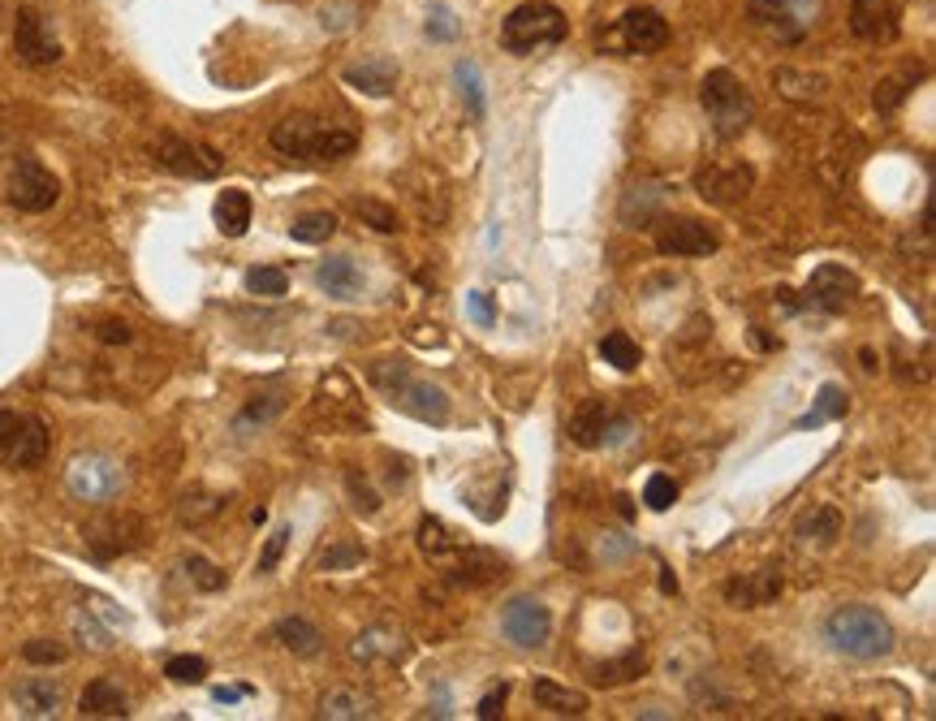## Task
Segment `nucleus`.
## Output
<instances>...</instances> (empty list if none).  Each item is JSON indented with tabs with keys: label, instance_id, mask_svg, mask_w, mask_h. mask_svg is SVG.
Instances as JSON below:
<instances>
[{
	"label": "nucleus",
	"instance_id": "nucleus-1",
	"mask_svg": "<svg viewBox=\"0 0 936 721\" xmlns=\"http://www.w3.org/2000/svg\"><path fill=\"white\" fill-rule=\"evenodd\" d=\"M824 640L833 652L855 657V661H881L894 652V627L881 609L872 605H842L824 622Z\"/></svg>",
	"mask_w": 936,
	"mask_h": 721
},
{
	"label": "nucleus",
	"instance_id": "nucleus-2",
	"mask_svg": "<svg viewBox=\"0 0 936 721\" xmlns=\"http://www.w3.org/2000/svg\"><path fill=\"white\" fill-rule=\"evenodd\" d=\"M273 148L289 161H346L358 148V134L354 130H333V125H319L307 113H294V118L276 121L273 125Z\"/></svg>",
	"mask_w": 936,
	"mask_h": 721
},
{
	"label": "nucleus",
	"instance_id": "nucleus-3",
	"mask_svg": "<svg viewBox=\"0 0 936 721\" xmlns=\"http://www.w3.org/2000/svg\"><path fill=\"white\" fill-rule=\"evenodd\" d=\"M367 380H372L401 415H415V419H424V424H445V419H449V398H445V389H436L428 380H415L406 363L376 359L372 363V372H367Z\"/></svg>",
	"mask_w": 936,
	"mask_h": 721
},
{
	"label": "nucleus",
	"instance_id": "nucleus-4",
	"mask_svg": "<svg viewBox=\"0 0 936 721\" xmlns=\"http://www.w3.org/2000/svg\"><path fill=\"white\" fill-rule=\"evenodd\" d=\"M700 104L708 113V125L721 143L746 134V125L755 118V104H751V91L746 82L734 74V70H708L700 82Z\"/></svg>",
	"mask_w": 936,
	"mask_h": 721
},
{
	"label": "nucleus",
	"instance_id": "nucleus-5",
	"mask_svg": "<svg viewBox=\"0 0 936 721\" xmlns=\"http://www.w3.org/2000/svg\"><path fill=\"white\" fill-rule=\"evenodd\" d=\"M566 35H570V22H566V13H561L557 4H548V0H527V4H518V9L506 18V27H501V43H506V52H513V57H531V52H540V48L561 43Z\"/></svg>",
	"mask_w": 936,
	"mask_h": 721
},
{
	"label": "nucleus",
	"instance_id": "nucleus-6",
	"mask_svg": "<svg viewBox=\"0 0 936 721\" xmlns=\"http://www.w3.org/2000/svg\"><path fill=\"white\" fill-rule=\"evenodd\" d=\"M52 449V433L31 410H0V467L31 471Z\"/></svg>",
	"mask_w": 936,
	"mask_h": 721
},
{
	"label": "nucleus",
	"instance_id": "nucleus-7",
	"mask_svg": "<svg viewBox=\"0 0 936 721\" xmlns=\"http://www.w3.org/2000/svg\"><path fill=\"white\" fill-rule=\"evenodd\" d=\"M664 43H669V22H664L661 9L630 4L622 18H618V27L600 40V48H609L618 57H652V52H661Z\"/></svg>",
	"mask_w": 936,
	"mask_h": 721
},
{
	"label": "nucleus",
	"instance_id": "nucleus-8",
	"mask_svg": "<svg viewBox=\"0 0 936 721\" xmlns=\"http://www.w3.org/2000/svg\"><path fill=\"white\" fill-rule=\"evenodd\" d=\"M0 195L13 203L18 212L40 216V212H48L52 203L61 200V182H57V173H52V169H43L35 156H18L13 169H9V182H4V191H0Z\"/></svg>",
	"mask_w": 936,
	"mask_h": 721
},
{
	"label": "nucleus",
	"instance_id": "nucleus-9",
	"mask_svg": "<svg viewBox=\"0 0 936 721\" xmlns=\"http://www.w3.org/2000/svg\"><path fill=\"white\" fill-rule=\"evenodd\" d=\"M816 4L812 0H746V18L755 31L773 35L777 43H803L812 31Z\"/></svg>",
	"mask_w": 936,
	"mask_h": 721
},
{
	"label": "nucleus",
	"instance_id": "nucleus-10",
	"mask_svg": "<svg viewBox=\"0 0 936 721\" xmlns=\"http://www.w3.org/2000/svg\"><path fill=\"white\" fill-rule=\"evenodd\" d=\"M82 540L95 561H113L121 554H134L139 545H147V519L139 515H100L82 527Z\"/></svg>",
	"mask_w": 936,
	"mask_h": 721
},
{
	"label": "nucleus",
	"instance_id": "nucleus-11",
	"mask_svg": "<svg viewBox=\"0 0 936 721\" xmlns=\"http://www.w3.org/2000/svg\"><path fill=\"white\" fill-rule=\"evenodd\" d=\"M152 161L160 169H169V173H177V177H191V182L216 177L221 164H225L212 148H203L195 139H182V134H160L156 143H152Z\"/></svg>",
	"mask_w": 936,
	"mask_h": 721
},
{
	"label": "nucleus",
	"instance_id": "nucleus-12",
	"mask_svg": "<svg viewBox=\"0 0 936 721\" xmlns=\"http://www.w3.org/2000/svg\"><path fill=\"white\" fill-rule=\"evenodd\" d=\"M65 488L79 497V501H91V506H109L121 492V467L104 454H79L70 467H65Z\"/></svg>",
	"mask_w": 936,
	"mask_h": 721
},
{
	"label": "nucleus",
	"instance_id": "nucleus-13",
	"mask_svg": "<svg viewBox=\"0 0 936 721\" xmlns=\"http://www.w3.org/2000/svg\"><path fill=\"white\" fill-rule=\"evenodd\" d=\"M695 191L712 207H734L755 191V169L746 161H716L695 173Z\"/></svg>",
	"mask_w": 936,
	"mask_h": 721
},
{
	"label": "nucleus",
	"instance_id": "nucleus-14",
	"mask_svg": "<svg viewBox=\"0 0 936 721\" xmlns=\"http://www.w3.org/2000/svg\"><path fill=\"white\" fill-rule=\"evenodd\" d=\"M501 631L513 648H545L552 636V613L536 597H513L501 613Z\"/></svg>",
	"mask_w": 936,
	"mask_h": 721
},
{
	"label": "nucleus",
	"instance_id": "nucleus-15",
	"mask_svg": "<svg viewBox=\"0 0 936 721\" xmlns=\"http://www.w3.org/2000/svg\"><path fill=\"white\" fill-rule=\"evenodd\" d=\"M657 251L678 255V260H700V255L721 251V238L695 216H664L661 230H657Z\"/></svg>",
	"mask_w": 936,
	"mask_h": 721
},
{
	"label": "nucleus",
	"instance_id": "nucleus-16",
	"mask_svg": "<svg viewBox=\"0 0 936 721\" xmlns=\"http://www.w3.org/2000/svg\"><path fill=\"white\" fill-rule=\"evenodd\" d=\"M906 0H851V31L863 43H894L902 35Z\"/></svg>",
	"mask_w": 936,
	"mask_h": 721
},
{
	"label": "nucleus",
	"instance_id": "nucleus-17",
	"mask_svg": "<svg viewBox=\"0 0 936 721\" xmlns=\"http://www.w3.org/2000/svg\"><path fill=\"white\" fill-rule=\"evenodd\" d=\"M13 52L27 65H57L61 61V40L52 35V22L35 9H18V27H13Z\"/></svg>",
	"mask_w": 936,
	"mask_h": 721
},
{
	"label": "nucleus",
	"instance_id": "nucleus-18",
	"mask_svg": "<svg viewBox=\"0 0 936 721\" xmlns=\"http://www.w3.org/2000/svg\"><path fill=\"white\" fill-rule=\"evenodd\" d=\"M858 294V277L851 273V268H842V264H820L816 273L807 277V294H803V303L807 307H816V312H828V316H837V312H846V303Z\"/></svg>",
	"mask_w": 936,
	"mask_h": 721
},
{
	"label": "nucleus",
	"instance_id": "nucleus-19",
	"mask_svg": "<svg viewBox=\"0 0 936 721\" xmlns=\"http://www.w3.org/2000/svg\"><path fill=\"white\" fill-rule=\"evenodd\" d=\"M725 597L734 609H760V605H773L781 597V570L777 566H760L742 579H730L725 583Z\"/></svg>",
	"mask_w": 936,
	"mask_h": 721
},
{
	"label": "nucleus",
	"instance_id": "nucleus-20",
	"mask_svg": "<svg viewBox=\"0 0 936 721\" xmlns=\"http://www.w3.org/2000/svg\"><path fill=\"white\" fill-rule=\"evenodd\" d=\"M773 87H777V95L794 100V104H820V100L828 95V79H824V74L794 70V65H777V70H773Z\"/></svg>",
	"mask_w": 936,
	"mask_h": 721
},
{
	"label": "nucleus",
	"instance_id": "nucleus-21",
	"mask_svg": "<svg viewBox=\"0 0 936 721\" xmlns=\"http://www.w3.org/2000/svg\"><path fill=\"white\" fill-rule=\"evenodd\" d=\"M79 713L82 718H130V700L118 682L95 679L87 682V691L79 695Z\"/></svg>",
	"mask_w": 936,
	"mask_h": 721
},
{
	"label": "nucleus",
	"instance_id": "nucleus-22",
	"mask_svg": "<svg viewBox=\"0 0 936 721\" xmlns=\"http://www.w3.org/2000/svg\"><path fill=\"white\" fill-rule=\"evenodd\" d=\"M315 281H319V290L328 298H354L358 285H363V273H358V264H354L350 255H328V260H319Z\"/></svg>",
	"mask_w": 936,
	"mask_h": 721
},
{
	"label": "nucleus",
	"instance_id": "nucleus-23",
	"mask_svg": "<svg viewBox=\"0 0 936 721\" xmlns=\"http://www.w3.org/2000/svg\"><path fill=\"white\" fill-rule=\"evenodd\" d=\"M604 433H609V406L604 398H587L570 415V441L579 449H596V445H604Z\"/></svg>",
	"mask_w": 936,
	"mask_h": 721
},
{
	"label": "nucleus",
	"instance_id": "nucleus-24",
	"mask_svg": "<svg viewBox=\"0 0 936 721\" xmlns=\"http://www.w3.org/2000/svg\"><path fill=\"white\" fill-rule=\"evenodd\" d=\"M13 704H18L22 718H57V709H61V687L52 679H27V682H18Z\"/></svg>",
	"mask_w": 936,
	"mask_h": 721
},
{
	"label": "nucleus",
	"instance_id": "nucleus-25",
	"mask_svg": "<svg viewBox=\"0 0 936 721\" xmlns=\"http://www.w3.org/2000/svg\"><path fill=\"white\" fill-rule=\"evenodd\" d=\"M346 82H350L354 91H363V95L385 100V95H393V87H397V65H393L389 57H376V61L350 65V70H346Z\"/></svg>",
	"mask_w": 936,
	"mask_h": 721
},
{
	"label": "nucleus",
	"instance_id": "nucleus-26",
	"mask_svg": "<svg viewBox=\"0 0 936 721\" xmlns=\"http://www.w3.org/2000/svg\"><path fill=\"white\" fill-rule=\"evenodd\" d=\"M319 718L328 721H363V718H376V700L354 691V687H337L319 700Z\"/></svg>",
	"mask_w": 936,
	"mask_h": 721
},
{
	"label": "nucleus",
	"instance_id": "nucleus-27",
	"mask_svg": "<svg viewBox=\"0 0 936 721\" xmlns=\"http://www.w3.org/2000/svg\"><path fill=\"white\" fill-rule=\"evenodd\" d=\"M531 695H536V704H540V709L557 713V718H583V713H587V695H583V691H574V687H561V682H552V679H536Z\"/></svg>",
	"mask_w": 936,
	"mask_h": 721
},
{
	"label": "nucleus",
	"instance_id": "nucleus-28",
	"mask_svg": "<svg viewBox=\"0 0 936 721\" xmlns=\"http://www.w3.org/2000/svg\"><path fill=\"white\" fill-rule=\"evenodd\" d=\"M454 579L467 583V588H488V583L506 579V561L497 558V554H488V549H467L462 561H458V575H454Z\"/></svg>",
	"mask_w": 936,
	"mask_h": 721
},
{
	"label": "nucleus",
	"instance_id": "nucleus-29",
	"mask_svg": "<svg viewBox=\"0 0 936 721\" xmlns=\"http://www.w3.org/2000/svg\"><path fill=\"white\" fill-rule=\"evenodd\" d=\"M251 195L246 191H221L216 195V230L225 234V238H242L246 230H251Z\"/></svg>",
	"mask_w": 936,
	"mask_h": 721
},
{
	"label": "nucleus",
	"instance_id": "nucleus-30",
	"mask_svg": "<svg viewBox=\"0 0 936 721\" xmlns=\"http://www.w3.org/2000/svg\"><path fill=\"white\" fill-rule=\"evenodd\" d=\"M273 636L285 643L294 657H319V652H324V636L315 631L307 618H298V613H294V618H281Z\"/></svg>",
	"mask_w": 936,
	"mask_h": 721
},
{
	"label": "nucleus",
	"instance_id": "nucleus-31",
	"mask_svg": "<svg viewBox=\"0 0 936 721\" xmlns=\"http://www.w3.org/2000/svg\"><path fill=\"white\" fill-rule=\"evenodd\" d=\"M380 652H385V661H401L406 657V636L393 631V627H376V631L358 636V643H354V657L358 661H376Z\"/></svg>",
	"mask_w": 936,
	"mask_h": 721
},
{
	"label": "nucleus",
	"instance_id": "nucleus-32",
	"mask_svg": "<svg viewBox=\"0 0 936 721\" xmlns=\"http://www.w3.org/2000/svg\"><path fill=\"white\" fill-rule=\"evenodd\" d=\"M919 79H924V65H906V70H897V74H885V79L876 82V95H872L876 109H881V113H894L897 104L915 91V82Z\"/></svg>",
	"mask_w": 936,
	"mask_h": 721
},
{
	"label": "nucleus",
	"instance_id": "nucleus-33",
	"mask_svg": "<svg viewBox=\"0 0 936 721\" xmlns=\"http://www.w3.org/2000/svg\"><path fill=\"white\" fill-rule=\"evenodd\" d=\"M846 406H851V402H846V389H842V385H824V389L816 394V406H812V410H807L794 428H798V433H807V428H820V424H828V419H842V415H846Z\"/></svg>",
	"mask_w": 936,
	"mask_h": 721
},
{
	"label": "nucleus",
	"instance_id": "nucleus-34",
	"mask_svg": "<svg viewBox=\"0 0 936 721\" xmlns=\"http://www.w3.org/2000/svg\"><path fill=\"white\" fill-rule=\"evenodd\" d=\"M842 531V515L833 510V506H820L816 515H807V519H798V527H794V536L798 540H816V545H833V536Z\"/></svg>",
	"mask_w": 936,
	"mask_h": 721
},
{
	"label": "nucleus",
	"instance_id": "nucleus-35",
	"mask_svg": "<svg viewBox=\"0 0 936 721\" xmlns=\"http://www.w3.org/2000/svg\"><path fill=\"white\" fill-rule=\"evenodd\" d=\"M333 234H337V216H333V212H303V216L289 225V238L303 242V246L328 242Z\"/></svg>",
	"mask_w": 936,
	"mask_h": 721
},
{
	"label": "nucleus",
	"instance_id": "nucleus-36",
	"mask_svg": "<svg viewBox=\"0 0 936 721\" xmlns=\"http://www.w3.org/2000/svg\"><path fill=\"white\" fill-rule=\"evenodd\" d=\"M600 355H604V363H613L618 372H634V367L643 363L639 342H630L625 333H604V337H600Z\"/></svg>",
	"mask_w": 936,
	"mask_h": 721
},
{
	"label": "nucleus",
	"instance_id": "nucleus-37",
	"mask_svg": "<svg viewBox=\"0 0 936 721\" xmlns=\"http://www.w3.org/2000/svg\"><path fill=\"white\" fill-rule=\"evenodd\" d=\"M285 410V398H276V394H264V398H251L246 406H242V415L234 419L237 433H251V428H264V424H273L276 415Z\"/></svg>",
	"mask_w": 936,
	"mask_h": 721
},
{
	"label": "nucleus",
	"instance_id": "nucleus-38",
	"mask_svg": "<svg viewBox=\"0 0 936 721\" xmlns=\"http://www.w3.org/2000/svg\"><path fill=\"white\" fill-rule=\"evenodd\" d=\"M648 670V657L639 652V648H630L622 661H609V666H596V682L600 687H618V682H630L639 679Z\"/></svg>",
	"mask_w": 936,
	"mask_h": 721
},
{
	"label": "nucleus",
	"instance_id": "nucleus-39",
	"mask_svg": "<svg viewBox=\"0 0 936 721\" xmlns=\"http://www.w3.org/2000/svg\"><path fill=\"white\" fill-rule=\"evenodd\" d=\"M354 216L363 221V225H372L376 234H397L401 230V221H397V207H389V203L380 200H354Z\"/></svg>",
	"mask_w": 936,
	"mask_h": 721
},
{
	"label": "nucleus",
	"instance_id": "nucleus-40",
	"mask_svg": "<svg viewBox=\"0 0 936 721\" xmlns=\"http://www.w3.org/2000/svg\"><path fill=\"white\" fill-rule=\"evenodd\" d=\"M246 290L260 294V298H281V294H289V277L281 268L255 264V268H246Z\"/></svg>",
	"mask_w": 936,
	"mask_h": 721
},
{
	"label": "nucleus",
	"instance_id": "nucleus-41",
	"mask_svg": "<svg viewBox=\"0 0 936 721\" xmlns=\"http://www.w3.org/2000/svg\"><path fill=\"white\" fill-rule=\"evenodd\" d=\"M419 549L428 558H445V554H458V540L449 536V527L440 519H424L419 522Z\"/></svg>",
	"mask_w": 936,
	"mask_h": 721
},
{
	"label": "nucleus",
	"instance_id": "nucleus-42",
	"mask_svg": "<svg viewBox=\"0 0 936 721\" xmlns=\"http://www.w3.org/2000/svg\"><path fill=\"white\" fill-rule=\"evenodd\" d=\"M221 497H207V492H186L182 501H177V519L191 522V527H199V522H207L212 515H221Z\"/></svg>",
	"mask_w": 936,
	"mask_h": 721
},
{
	"label": "nucleus",
	"instance_id": "nucleus-43",
	"mask_svg": "<svg viewBox=\"0 0 936 721\" xmlns=\"http://www.w3.org/2000/svg\"><path fill=\"white\" fill-rule=\"evenodd\" d=\"M458 82H462V95H467V104H470V118L484 121V113H488V104H484V82H479V70H475L470 61H458Z\"/></svg>",
	"mask_w": 936,
	"mask_h": 721
},
{
	"label": "nucleus",
	"instance_id": "nucleus-44",
	"mask_svg": "<svg viewBox=\"0 0 936 721\" xmlns=\"http://www.w3.org/2000/svg\"><path fill=\"white\" fill-rule=\"evenodd\" d=\"M643 501H648V510H669L673 501H678V484H673V476H664V471H657L652 480L643 484Z\"/></svg>",
	"mask_w": 936,
	"mask_h": 721
},
{
	"label": "nucleus",
	"instance_id": "nucleus-45",
	"mask_svg": "<svg viewBox=\"0 0 936 721\" xmlns=\"http://www.w3.org/2000/svg\"><path fill=\"white\" fill-rule=\"evenodd\" d=\"M186 575H191V583L199 592H221L225 588V570L212 566L207 558H186Z\"/></svg>",
	"mask_w": 936,
	"mask_h": 721
},
{
	"label": "nucleus",
	"instance_id": "nucleus-46",
	"mask_svg": "<svg viewBox=\"0 0 936 721\" xmlns=\"http://www.w3.org/2000/svg\"><path fill=\"white\" fill-rule=\"evenodd\" d=\"M363 558H367L363 545H328L315 566H319V570H350V566H358Z\"/></svg>",
	"mask_w": 936,
	"mask_h": 721
},
{
	"label": "nucleus",
	"instance_id": "nucleus-47",
	"mask_svg": "<svg viewBox=\"0 0 936 721\" xmlns=\"http://www.w3.org/2000/svg\"><path fill=\"white\" fill-rule=\"evenodd\" d=\"M22 657H27L31 666H61V661L70 657V648L57 640H27L22 643Z\"/></svg>",
	"mask_w": 936,
	"mask_h": 721
},
{
	"label": "nucleus",
	"instance_id": "nucleus-48",
	"mask_svg": "<svg viewBox=\"0 0 936 721\" xmlns=\"http://www.w3.org/2000/svg\"><path fill=\"white\" fill-rule=\"evenodd\" d=\"M164 674L173 682H182V687H195V682L207 679V661H203V657H173V661L164 666Z\"/></svg>",
	"mask_w": 936,
	"mask_h": 721
},
{
	"label": "nucleus",
	"instance_id": "nucleus-49",
	"mask_svg": "<svg viewBox=\"0 0 936 721\" xmlns=\"http://www.w3.org/2000/svg\"><path fill=\"white\" fill-rule=\"evenodd\" d=\"M346 488H350L354 510H358V515H376V510H380V497L372 492V484L363 480L358 471H350V476H346Z\"/></svg>",
	"mask_w": 936,
	"mask_h": 721
},
{
	"label": "nucleus",
	"instance_id": "nucleus-50",
	"mask_svg": "<svg viewBox=\"0 0 936 721\" xmlns=\"http://www.w3.org/2000/svg\"><path fill=\"white\" fill-rule=\"evenodd\" d=\"M285 545H289V527H276L268 536V545H264V554H260V575H273L276 561L285 558Z\"/></svg>",
	"mask_w": 936,
	"mask_h": 721
},
{
	"label": "nucleus",
	"instance_id": "nucleus-51",
	"mask_svg": "<svg viewBox=\"0 0 936 721\" xmlns=\"http://www.w3.org/2000/svg\"><path fill=\"white\" fill-rule=\"evenodd\" d=\"M643 191H648V195H643V200H639V195H634V191H630V195H625V200H622V216H630V212H634V207H639V221H648V216H652V207H657V203L664 200V186H643Z\"/></svg>",
	"mask_w": 936,
	"mask_h": 721
},
{
	"label": "nucleus",
	"instance_id": "nucleus-52",
	"mask_svg": "<svg viewBox=\"0 0 936 721\" xmlns=\"http://www.w3.org/2000/svg\"><path fill=\"white\" fill-rule=\"evenodd\" d=\"M467 307H470V316H475V324H479V328H492V324H497V307H492V294L475 290V294H467Z\"/></svg>",
	"mask_w": 936,
	"mask_h": 721
},
{
	"label": "nucleus",
	"instance_id": "nucleus-53",
	"mask_svg": "<svg viewBox=\"0 0 936 721\" xmlns=\"http://www.w3.org/2000/svg\"><path fill=\"white\" fill-rule=\"evenodd\" d=\"M428 35L431 40H454L458 35V22H454V13L445 4H436L428 13Z\"/></svg>",
	"mask_w": 936,
	"mask_h": 721
},
{
	"label": "nucleus",
	"instance_id": "nucleus-54",
	"mask_svg": "<svg viewBox=\"0 0 936 721\" xmlns=\"http://www.w3.org/2000/svg\"><path fill=\"white\" fill-rule=\"evenodd\" d=\"M95 337H100L104 346H130V342H134V328L125 321H104V324H95Z\"/></svg>",
	"mask_w": 936,
	"mask_h": 721
},
{
	"label": "nucleus",
	"instance_id": "nucleus-55",
	"mask_svg": "<svg viewBox=\"0 0 936 721\" xmlns=\"http://www.w3.org/2000/svg\"><path fill=\"white\" fill-rule=\"evenodd\" d=\"M506 700H509V682H501V687H492V691L479 700V709H475V713H479L484 721L501 718V713H506Z\"/></svg>",
	"mask_w": 936,
	"mask_h": 721
},
{
	"label": "nucleus",
	"instance_id": "nucleus-56",
	"mask_svg": "<svg viewBox=\"0 0 936 721\" xmlns=\"http://www.w3.org/2000/svg\"><path fill=\"white\" fill-rule=\"evenodd\" d=\"M212 695H216L221 704H234V700H242V695H251V687H216Z\"/></svg>",
	"mask_w": 936,
	"mask_h": 721
},
{
	"label": "nucleus",
	"instance_id": "nucleus-57",
	"mask_svg": "<svg viewBox=\"0 0 936 721\" xmlns=\"http://www.w3.org/2000/svg\"><path fill=\"white\" fill-rule=\"evenodd\" d=\"M664 575H661V592H678V579H673V570L669 566H661Z\"/></svg>",
	"mask_w": 936,
	"mask_h": 721
}]
</instances>
